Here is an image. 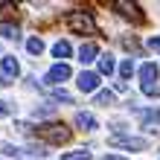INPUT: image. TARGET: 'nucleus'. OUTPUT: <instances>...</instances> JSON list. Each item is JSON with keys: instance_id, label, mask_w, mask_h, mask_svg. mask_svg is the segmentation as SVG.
Here are the masks:
<instances>
[{"instance_id": "obj_3", "label": "nucleus", "mask_w": 160, "mask_h": 160, "mask_svg": "<svg viewBox=\"0 0 160 160\" xmlns=\"http://www.w3.org/2000/svg\"><path fill=\"white\" fill-rule=\"evenodd\" d=\"M114 12H119L122 18H128V21H134V23H143L146 21L143 12H140V6L137 3H128V0H114Z\"/></svg>"}, {"instance_id": "obj_13", "label": "nucleus", "mask_w": 160, "mask_h": 160, "mask_svg": "<svg viewBox=\"0 0 160 160\" xmlns=\"http://www.w3.org/2000/svg\"><path fill=\"white\" fill-rule=\"evenodd\" d=\"M70 52H73V50H70L67 41H55V44H52V55H55V58H70Z\"/></svg>"}, {"instance_id": "obj_4", "label": "nucleus", "mask_w": 160, "mask_h": 160, "mask_svg": "<svg viewBox=\"0 0 160 160\" xmlns=\"http://www.w3.org/2000/svg\"><path fill=\"white\" fill-rule=\"evenodd\" d=\"M111 146H119V148H134V152H146L148 148V140H143V137H122V134H114L111 137Z\"/></svg>"}, {"instance_id": "obj_19", "label": "nucleus", "mask_w": 160, "mask_h": 160, "mask_svg": "<svg viewBox=\"0 0 160 160\" xmlns=\"http://www.w3.org/2000/svg\"><path fill=\"white\" fill-rule=\"evenodd\" d=\"M131 73H134V61L125 58V61L119 64V76H122V79H131Z\"/></svg>"}, {"instance_id": "obj_15", "label": "nucleus", "mask_w": 160, "mask_h": 160, "mask_svg": "<svg viewBox=\"0 0 160 160\" xmlns=\"http://www.w3.org/2000/svg\"><path fill=\"white\" fill-rule=\"evenodd\" d=\"M61 160H90V152H84V148H76V152H64Z\"/></svg>"}, {"instance_id": "obj_25", "label": "nucleus", "mask_w": 160, "mask_h": 160, "mask_svg": "<svg viewBox=\"0 0 160 160\" xmlns=\"http://www.w3.org/2000/svg\"><path fill=\"white\" fill-rule=\"evenodd\" d=\"M102 160H128V157H119V154H105Z\"/></svg>"}, {"instance_id": "obj_23", "label": "nucleus", "mask_w": 160, "mask_h": 160, "mask_svg": "<svg viewBox=\"0 0 160 160\" xmlns=\"http://www.w3.org/2000/svg\"><path fill=\"white\" fill-rule=\"evenodd\" d=\"M148 47H152L154 52H160V38H157V35H154V38H148Z\"/></svg>"}, {"instance_id": "obj_18", "label": "nucleus", "mask_w": 160, "mask_h": 160, "mask_svg": "<svg viewBox=\"0 0 160 160\" xmlns=\"http://www.w3.org/2000/svg\"><path fill=\"white\" fill-rule=\"evenodd\" d=\"M50 99H52V102H67V105L73 102V96H70L67 90H50Z\"/></svg>"}, {"instance_id": "obj_12", "label": "nucleus", "mask_w": 160, "mask_h": 160, "mask_svg": "<svg viewBox=\"0 0 160 160\" xmlns=\"http://www.w3.org/2000/svg\"><path fill=\"white\" fill-rule=\"evenodd\" d=\"M114 58H111V55H99V76H111V73H114Z\"/></svg>"}, {"instance_id": "obj_22", "label": "nucleus", "mask_w": 160, "mask_h": 160, "mask_svg": "<svg viewBox=\"0 0 160 160\" xmlns=\"http://www.w3.org/2000/svg\"><path fill=\"white\" fill-rule=\"evenodd\" d=\"M3 152H6V154H12V157H15V154H18V152H21V148H15V146H12V143H3Z\"/></svg>"}, {"instance_id": "obj_5", "label": "nucleus", "mask_w": 160, "mask_h": 160, "mask_svg": "<svg viewBox=\"0 0 160 160\" xmlns=\"http://www.w3.org/2000/svg\"><path fill=\"white\" fill-rule=\"evenodd\" d=\"M70 76H73L70 67L64 61H58V64H52V67L47 70V84H61V82H67Z\"/></svg>"}, {"instance_id": "obj_1", "label": "nucleus", "mask_w": 160, "mask_h": 160, "mask_svg": "<svg viewBox=\"0 0 160 160\" xmlns=\"http://www.w3.org/2000/svg\"><path fill=\"white\" fill-rule=\"evenodd\" d=\"M38 137L47 140V143L61 146V143L70 140V128L64 125V122H44V125H38Z\"/></svg>"}, {"instance_id": "obj_20", "label": "nucleus", "mask_w": 160, "mask_h": 160, "mask_svg": "<svg viewBox=\"0 0 160 160\" xmlns=\"http://www.w3.org/2000/svg\"><path fill=\"white\" fill-rule=\"evenodd\" d=\"M143 93H146V96H152V99H157L160 96V84H143Z\"/></svg>"}, {"instance_id": "obj_6", "label": "nucleus", "mask_w": 160, "mask_h": 160, "mask_svg": "<svg viewBox=\"0 0 160 160\" xmlns=\"http://www.w3.org/2000/svg\"><path fill=\"white\" fill-rule=\"evenodd\" d=\"M96 88H99V73L82 70L79 73V90L82 93H96Z\"/></svg>"}, {"instance_id": "obj_2", "label": "nucleus", "mask_w": 160, "mask_h": 160, "mask_svg": "<svg viewBox=\"0 0 160 160\" xmlns=\"http://www.w3.org/2000/svg\"><path fill=\"white\" fill-rule=\"evenodd\" d=\"M67 26L76 35H93L96 32V23H93V18L88 12H70L67 15Z\"/></svg>"}, {"instance_id": "obj_14", "label": "nucleus", "mask_w": 160, "mask_h": 160, "mask_svg": "<svg viewBox=\"0 0 160 160\" xmlns=\"http://www.w3.org/2000/svg\"><path fill=\"white\" fill-rule=\"evenodd\" d=\"M0 32H3V38H9V41H18V38H21L18 23H3V26H0Z\"/></svg>"}, {"instance_id": "obj_16", "label": "nucleus", "mask_w": 160, "mask_h": 160, "mask_svg": "<svg viewBox=\"0 0 160 160\" xmlns=\"http://www.w3.org/2000/svg\"><path fill=\"white\" fill-rule=\"evenodd\" d=\"M26 50H29L32 55H41L44 52V41L41 38H29V41H26Z\"/></svg>"}, {"instance_id": "obj_8", "label": "nucleus", "mask_w": 160, "mask_h": 160, "mask_svg": "<svg viewBox=\"0 0 160 160\" xmlns=\"http://www.w3.org/2000/svg\"><path fill=\"white\" fill-rule=\"evenodd\" d=\"M0 64H3V76L6 79H18V76H21V64H18L15 55H3Z\"/></svg>"}, {"instance_id": "obj_17", "label": "nucleus", "mask_w": 160, "mask_h": 160, "mask_svg": "<svg viewBox=\"0 0 160 160\" xmlns=\"http://www.w3.org/2000/svg\"><path fill=\"white\" fill-rule=\"evenodd\" d=\"M96 105H114V93H111V90H99L96 93Z\"/></svg>"}, {"instance_id": "obj_11", "label": "nucleus", "mask_w": 160, "mask_h": 160, "mask_svg": "<svg viewBox=\"0 0 160 160\" xmlns=\"http://www.w3.org/2000/svg\"><path fill=\"white\" fill-rule=\"evenodd\" d=\"M157 122H160V111H146V114H143V128L146 131H154Z\"/></svg>"}, {"instance_id": "obj_7", "label": "nucleus", "mask_w": 160, "mask_h": 160, "mask_svg": "<svg viewBox=\"0 0 160 160\" xmlns=\"http://www.w3.org/2000/svg\"><path fill=\"white\" fill-rule=\"evenodd\" d=\"M73 122H76V128H82V131H96L99 128V122L93 119V114H84V111H79V114L73 117Z\"/></svg>"}, {"instance_id": "obj_24", "label": "nucleus", "mask_w": 160, "mask_h": 160, "mask_svg": "<svg viewBox=\"0 0 160 160\" xmlns=\"http://www.w3.org/2000/svg\"><path fill=\"white\" fill-rule=\"evenodd\" d=\"M122 47H128V50H137V41H134V38H122Z\"/></svg>"}, {"instance_id": "obj_26", "label": "nucleus", "mask_w": 160, "mask_h": 160, "mask_svg": "<svg viewBox=\"0 0 160 160\" xmlns=\"http://www.w3.org/2000/svg\"><path fill=\"white\" fill-rule=\"evenodd\" d=\"M3 84H6V82H3V76H0V88H3Z\"/></svg>"}, {"instance_id": "obj_9", "label": "nucleus", "mask_w": 160, "mask_h": 160, "mask_svg": "<svg viewBox=\"0 0 160 160\" xmlns=\"http://www.w3.org/2000/svg\"><path fill=\"white\" fill-rule=\"evenodd\" d=\"M96 55H99V47L93 44V41H84V44H82V50H79V61H82V64L96 61Z\"/></svg>"}, {"instance_id": "obj_21", "label": "nucleus", "mask_w": 160, "mask_h": 160, "mask_svg": "<svg viewBox=\"0 0 160 160\" xmlns=\"http://www.w3.org/2000/svg\"><path fill=\"white\" fill-rule=\"evenodd\" d=\"M6 114H12V102H3V99H0V117H6Z\"/></svg>"}, {"instance_id": "obj_10", "label": "nucleus", "mask_w": 160, "mask_h": 160, "mask_svg": "<svg viewBox=\"0 0 160 160\" xmlns=\"http://www.w3.org/2000/svg\"><path fill=\"white\" fill-rule=\"evenodd\" d=\"M157 64L154 61H148V64H143L140 67V79H143V84H154V79H157Z\"/></svg>"}]
</instances>
